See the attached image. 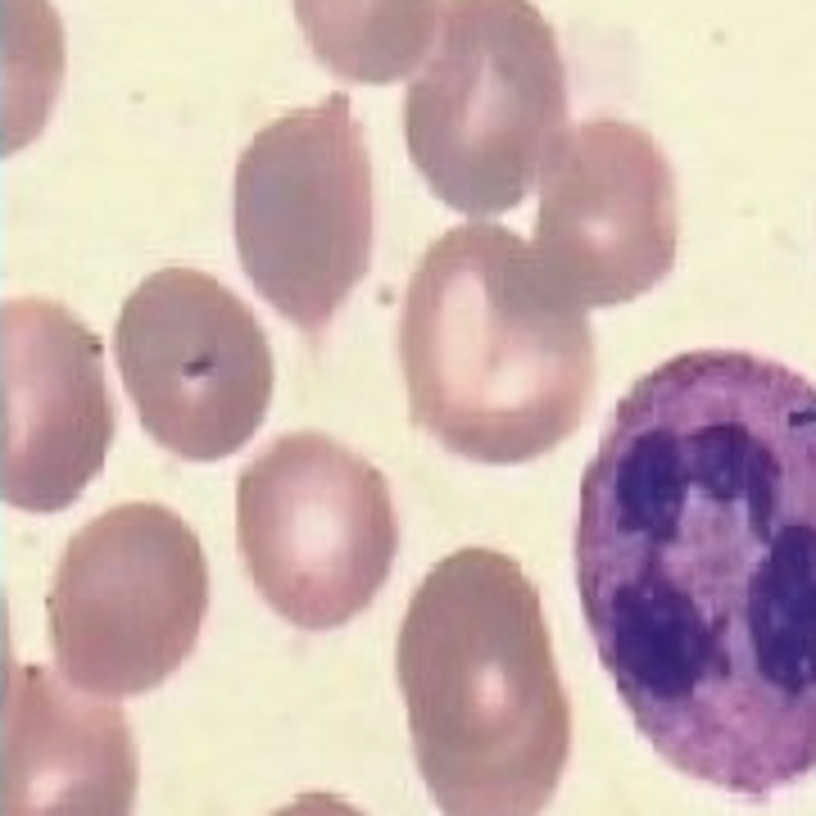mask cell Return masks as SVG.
<instances>
[{
    "mask_svg": "<svg viewBox=\"0 0 816 816\" xmlns=\"http://www.w3.org/2000/svg\"><path fill=\"white\" fill-rule=\"evenodd\" d=\"M236 549L264 603L291 627H350L400 554L386 476L322 431H286L241 467Z\"/></svg>",
    "mask_w": 816,
    "mask_h": 816,
    "instance_id": "obj_7",
    "label": "cell"
},
{
    "mask_svg": "<svg viewBox=\"0 0 816 816\" xmlns=\"http://www.w3.org/2000/svg\"><path fill=\"white\" fill-rule=\"evenodd\" d=\"M676 241V173L658 141L627 118L567 123L540 168L536 241H526L540 272L586 313L612 309L653 291Z\"/></svg>",
    "mask_w": 816,
    "mask_h": 816,
    "instance_id": "obj_9",
    "label": "cell"
},
{
    "mask_svg": "<svg viewBox=\"0 0 816 816\" xmlns=\"http://www.w3.org/2000/svg\"><path fill=\"white\" fill-rule=\"evenodd\" d=\"M231 227L255 291L318 341L372 264V159L350 95L255 132L236 159Z\"/></svg>",
    "mask_w": 816,
    "mask_h": 816,
    "instance_id": "obj_5",
    "label": "cell"
},
{
    "mask_svg": "<svg viewBox=\"0 0 816 816\" xmlns=\"http://www.w3.org/2000/svg\"><path fill=\"white\" fill-rule=\"evenodd\" d=\"M409 413L472 463H531L586 422L595 331L540 272L531 246L495 223L431 241L400 313Z\"/></svg>",
    "mask_w": 816,
    "mask_h": 816,
    "instance_id": "obj_3",
    "label": "cell"
},
{
    "mask_svg": "<svg viewBox=\"0 0 816 816\" xmlns=\"http://www.w3.org/2000/svg\"><path fill=\"white\" fill-rule=\"evenodd\" d=\"M114 426L101 335L55 300L0 309V499L19 513L73 508Z\"/></svg>",
    "mask_w": 816,
    "mask_h": 816,
    "instance_id": "obj_10",
    "label": "cell"
},
{
    "mask_svg": "<svg viewBox=\"0 0 816 816\" xmlns=\"http://www.w3.org/2000/svg\"><path fill=\"white\" fill-rule=\"evenodd\" d=\"M576 595L636 731L772 798L816 772V386L690 350L612 409L576 504Z\"/></svg>",
    "mask_w": 816,
    "mask_h": 816,
    "instance_id": "obj_1",
    "label": "cell"
},
{
    "mask_svg": "<svg viewBox=\"0 0 816 816\" xmlns=\"http://www.w3.org/2000/svg\"><path fill=\"white\" fill-rule=\"evenodd\" d=\"M413 762L441 816H540L571 757V703L540 590L499 549L431 567L400 621Z\"/></svg>",
    "mask_w": 816,
    "mask_h": 816,
    "instance_id": "obj_2",
    "label": "cell"
},
{
    "mask_svg": "<svg viewBox=\"0 0 816 816\" xmlns=\"http://www.w3.org/2000/svg\"><path fill=\"white\" fill-rule=\"evenodd\" d=\"M123 391L151 441L214 463L255 441L272 404V345L236 291L200 268H159L114 327Z\"/></svg>",
    "mask_w": 816,
    "mask_h": 816,
    "instance_id": "obj_8",
    "label": "cell"
},
{
    "mask_svg": "<svg viewBox=\"0 0 816 816\" xmlns=\"http://www.w3.org/2000/svg\"><path fill=\"white\" fill-rule=\"evenodd\" d=\"M567 132V64L531 0H445L404 101L409 159L436 196L490 218L517 209Z\"/></svg>",
    "mask_w": 816,
    "mask_h": 816,
    "instance_id": "obj_4",
    "label": "cell"
},
{
    "mask_svg": "<svg viewBox=\"0 0 816 816\" xmlns=\"http://www.w3.org/2000/svg\"><path fill=\"white\" fill-rule=\"evenodd\" d=\"M209 612L205 545L168 504L132 499L64 545L45 627L60 681L91 699H136L196 653Z\"/></svg>",
    "mask_w": 816,
    "mask_h": 816,
    "instance_id": "obj_6",
    "label": "cell"
},
{
    "mask_svg": "<svg viewBox=\"0 0 816 816\" xmlns=\"http://www.w3.org/2000/svg\"><path fill=\"white\" fill-rule=\"evenodd\" d=\"M0 731V816H132L141 757L114 699L10 662Z\"/></svg>",
    "mask_w": 816,
    "mask_h": 816,
    "instance_id": "obj_11",
    "label": "cell"
},
{
    "mask_svg": "<svg viewBox=\"0 0 816 816\" xmlns=\"http://www.w3.org/2000/svg\"><path fill=\"white\" fill-rule=\"evenodd\" d=\"M272 816H363L354 803H345V798H335V794H300V798H291L286 807H277Z\"/></svg>",
    "mask_w": 816,
    "mask_h": 816,
    "instance_id": "obj_13",
    "label": "cell"
},
{
    "mask_svg": "<svg viewBox=\"0 0 816 816\" xmlns=\"http://www.w3.org/2000/svg\"><path fill=\"white\" fill-rule=\"evenodd\" d=\"M445 0H296L309 51L345 82L386 86L431 51Z\"/></svg>",
    "mask_w": 816,
    "mask_h": 816,
    "instance_id": "obj_12",
    "label": "cell"
}]
</instances>
